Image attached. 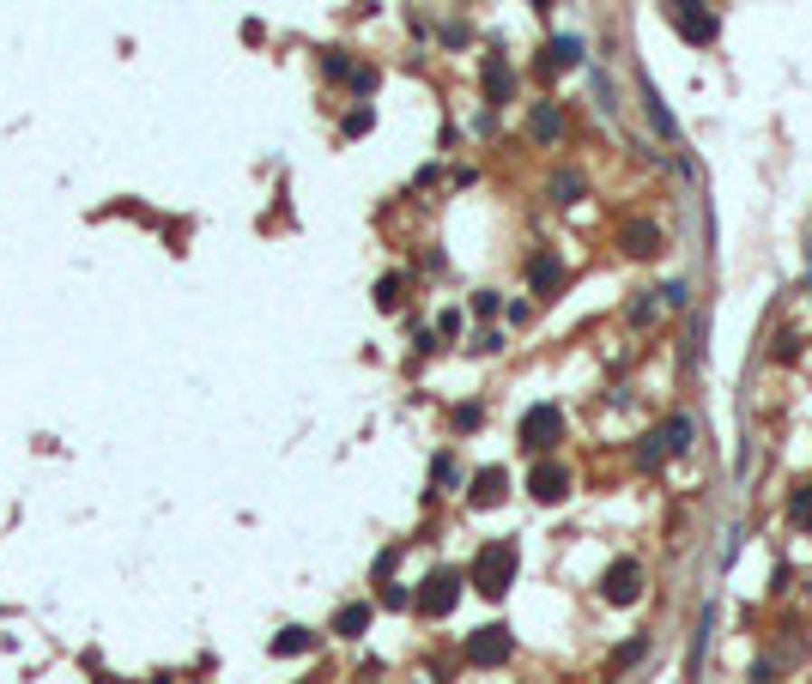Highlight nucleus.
Segmentation results:
<instances>
[{
  "label": "nucleus",
  "mask_w": 812,
  "mask_h": 684,
  "mask_svg": "<svg viewBox=\"0 0 812 684\" xmlns=\"http://www.w3.org/2000/svg\"><path fill=\"white\" fill-rule=\"evenodd\" d=\"M509 582H515V545L509 539H491L479 558H473V587L486 594V600H504Z\"/></svg>",
  "instance_id": "f257e3e1"
},
{
  "label": "nucleus",
  "mask_w": 812,
  "mask_h": 684,
  "mask_svg": "<svg viewBox=\"0 0 812 684\" xmlns=\"http://www.w3.org/2000/svg\"><path fill=\"white\" fill-rule=\"evenodd\" d=\"M522 443H528L533 454H546L552 443H564V412H558L552 400L528 406V412H522Z\"/></svg>",
  "instance_id": "f03ea898"
},
{
  "label": "nucleus",
  "mask_w": 812,
  "mask_h": 684,
  "mask_svg": "<svg viewBox=\"0 0 812 684\" xmlns=\"http://www.w3.org/2000/svg\"><path fill=\"white\" fill-rule=\"evenodd\" d=\"M667 19H673V31H679L685 42H715V31H722L703 0H667Z\"/></svg>",
  "instance_id": "7ed1b4c3"
},
{
  "label": "nucleus",
  "mask_w": 812,
  "mask_h": 684,
  "mask_svg": "<svg viewBox=\"0 0 812 684\" xmlns=\"http://www.w3.org/2000/svg\"><path fill=\"white\" fill-rule=\"evenodd\" d=\"M600 600L607 605H637L643 600V564H637V558H618V564L600 576Z\"/></svg>",
  "instance_id": "20e7f679"
},
{
  "label": "nucleus",
  "mask_w": 812,
  "mask_h": 684,
  "mask_svg": "<svg viewBox=\"0 0 812 684\" xmlns=\"http://www.w3.org/2000/svg\"><path fill=\"white\" fill-rule=\"evenodd\" d=\"M455 600H461V576L455 569H437V576H425V587H419V612L425 618H443V612H455Z\"/></svg>",
  "instance_id": "39448f33"
},
{
  "label": "nucleus",
  "mask_w": 812,
  "mask_h": 684,
  "mask_svg": "<svg viewBox=\"0 0 812 684\" xmlns=\"http://www.w3.org/2000/svg\"><path fill=\"white\" fill-rule=\"evenodd\" d=\"M509 648H515V636H509L504 624H486L467 636V666H504Z\"/></svg>",
  "instance_id": "423d86ee"
},
{
  "label": "nucleus",
  "mask_w": 812,
  "mask_h": 684,
  "mask_svg": "<svg viewBox=\"0 0 812 684\" xmlns=\"http://www.w3.org/2000/svg\"><path fill=\"white\" fill-rule=\"evenodd\" d=\"M528 491L540 497V503H564V497H570V473L558 461H540V466H533V479H528Z\"/></svg>",
  "instance_id": "0eeeda50"
},
{
  "label": "nucleus",
  "mask_w": 812,
  "mask_h": 684,
  "mask_svg": "<svg viewBox=\"0 0 812 684\" xmlns=\"http://www.w3.org/2000/svg\"><path fill=\"white\" fill-rule=\"evenodd\" d=\"M625 255H637V261H649V255H661V224H649V219H630V224H625Z\"/></svg>",
  "instance_id": "6e6552de"
},
{
  "label": "nucleus",
  "mask_w": 812,
  "mask_h": 684,
  "mask_svg": "<svg viewBox=\"0 0 812 684\" xmlns=\"http://www.w3.org/2000/svg\"><path fill=\"white\" fill-rule=\"evenodd\" d=\"M504 491H509V473L504 466H486V473H473V509H491V503H504Z\"/></svg>",
  "instance_id": "1a4fd4ad"
},
{
  "label": "nucleus",
  "mask_w": 812,
  "mask_h": 684,
  "mask_svg": "<svg viewBox=\"0 0 812 684\" xmlns=\"http://www.w3.org/2000/svg\"><path fill=\"white\" fill-rule=\"evenodd\" d=\"M528 285L540 291V297H552V291L564 285V261H558V255H533L528 261Z\"/></svg>",
  "instance_id": "9d476101"
},
{
  "label": "nucleus",
  "mask_w": 812,
  "mask_h": 684,
  "mask_svg": "<svg viewBox=\"0 0 812 684\" xmlns=\"http://www.w3.org/2000/svg\"><path fill=\"white\" fill-rule=\"evenodd\" d=\"M509 91H515V73H509L504 55L486 61V103H509Z\"/></svg>",
  "instance_id": "9b49d317"
},
{
  "label": "nucleus",
  "mask_w": 812,
  "mask_h": 684,
  "mask_svg": "<svg viewBox=\"0 0 812 684\" xmlns=\"http://www.w3.org/2000/svg\"><path fill=\"white\" fill-rule=\"evenodd\" d=\"M643 103H649V121H655V134H667V140H679V121H673V109L661 103V91H655L649 80H643Z\"/></svg>",
  "instance_id": "f8f14e48"
},
{
  "label": "nucleus",
  "mask_w": 812,
  "mask_h": 684,
  "mask_svg": "<svg viewBox=\"0 0 812 684\" xmlns=\"http://www.w3.org/2000/svg\"><path fill=\"white\" fill-rule=\"evenodd\" d=\"M364 630H370V605H364V600L334 612V636H364Z\"/></svg>",
  "instance_id": "ddd939ff"
},
{
  "label": "nucleus",
  "mask_w": 812,
  "mask_h": 684,
  "mask_svg": "<svg viewBox=\"0 0 812 684\" xmlns=\"http://www.w3.org/2000/svg\"><path fill=\"white\" fill-rule=\"evenodd\" d=\"M582 61V37H552L546 42V67H576Z\"/></svg>",
  "instance_id": "4468645a"
},
{
  "label": "nucleus",
  "mask_w": 812,
  "mask_h": 684,
  "mask_svg": "<svg viewBox=\"0 0 812 684\" xmlns=\"http://www.w3.org/2000/svg\"><path fill=\"white\" fill-rule=\"evenodd\" d=\"M558 134H564V116H558L552 103H540V109H533V140H540V145H552Z\"/></svg>",
  "instance_id": "2eb2a0df"
},
{
  "label": "nucleus",
  "mask_w": 812,
  "mask_h": 684,
  "mask_svg": "<svg viewBox=\"0 0 812 684\" xmlns=\"http://www.w3.org/2000/svg\"><path fill=\"white\" fill-rule=\"evenodd\" d=\"M661 443H667V454H685V448H691V418H685V412H679V418H667Z\"/></svg>",
  "instance_id": "dca6fc26"
},
{
  "label": "nucleus",
  "mask_w": 812,
  "mask_h": 684,
  "mask_svg": "<svg viewBox=\"0 0 812 684\" xmlns=\"http://www.w3.org/2000/svg\"><path fill=\"white\" fill-rule=\"evenodd\" d=\"M309 642H316V636H309L304 624H291V630H279V642H273V654H304Z\"/></svg>",
  "instance_id": "f3484780"
},
{
  "label": "nucleus",
  "mask_w": 812,
  "mask_h": 684,
  "mask_svg": "<svg viewBox=\"0 0 812 684\" xmlns=\"http://www.w3.org/2000/svg\"><path fill=\"white\" fill-rule=\"evenodd\" d=\"M788 521L794 527H812V484H800V491L788 497Z\"/></svg>",
  "instance_id": "a211bd4d"
},
{
  "label": "nucleus",
  "mask_w": 812,
  "mask_h": 684,
  "mask_svg": "<svg viewBox=\"0 0 812 684\" xmlns=\"http://www.w3.org/2000/svg\"><path fill=\"white\" fill-rule=\"evenodd\" d=\"M576 194H582V176H576V170H564V176H552V201H558V206H570Z\"/></svg>",
  "instance_id": "6ab92c4d"
},
{
  "label": "nucleus",
  "mask_w": 812,
  "mask_h": 684,
  "mask_svg": "<svg viewBox=\"0 0 812 684\" xmlns=\"http://www.w3.org/2000/svg\"><path fill=\"white\" fill-rule=\"evenodd\" d=\"M637 461L649 466V473H655V466H661V461H667V443H661V430H655L649 443H643V454H637Z\"/></svg>",
  "instance_id": "aec40b11"
},
{
  "label": "nucleus",
  "mask_w": 812,
  "mask_h": 684,
  "mask_svg": "<svg viewBox=\"0 0 812 684\" xmlns=\"http://www.w3.org/2000/svg\"><path fill=\"white\" fill-rule=\"evenodd\" d=\"M376 303H382V309H394V303H401V279H382V285H376Z\"/></svg>",
  "instance_id": "412c9836"
},
{
  "label": "nucleus",
  "mask_w": 812,
  "mask_h": 684,
  "mask_svg": "<svg viewBox=\"0 0 812 684\" xmlns=\"http://www.w3.org/2000/svg\"><path fill=\"white\" fill-rule=\"evenodd\" d=\"M776 358L794 363V358H800V340H794V333H782V340H776Z\"/></svg>",
  "instance_id": "4be33fe9"
},
{
  "label": "nucleus",
  "mask_w": 812,
  "mask_h": 684,
  "mask_svg": "<svg viewBox=\"0 0 812 684\" xmlns=\"http://www.w3.org/2000/svg\"><path fill=\"white\" fill-rule=\"evenodd\" d=\"M643 648H649V642H643V636H637V642H625V648H618V666H630V661H643Z\"/></svg>",
  "instance_id": "5701e85b"
}]
</instances>
